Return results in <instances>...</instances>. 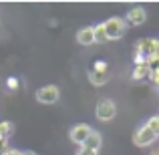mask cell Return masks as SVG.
Wrapping results in <instances>:
<instances>
[{
  "label": "cell",
  "instance_id": "1",
  "mask_svg": "<svg viewBox=\"0 0 159 155\" xmlns=\"http://www.w3.org/2000/svg\"><path fill=\"white\" fill-rule=\"evenodd\" d=\"M105 32H107V39L109 40H119L125 36V32H127V24H125V20L121 18V16H113V18L105 20Z\"/></svg>",
  "mask_w": 159,
  "mask_h": 155
},
{
  "label": "cell",
  "instance_id": "2",
  "mask_svg": "<svg viewBox=\"0 0 159 155\" xmlns=\"http://www.w3.org/2000/svg\"><path fill=\"white\" fill-rule=\"evenodd\" d=\"M135 52L143 54L145 61L151 57H157L159 54V40L157 39H141L135 43Z\"/></svg>",
  "mask_w": 159,
  "mask_h": 155
},
{
  "label": "cell",
  "instance_id": "3",
  "mask_svg": "<svg viewBox=\"0 0 159 155\" xmlns=\"http://www.w3.org/2000/svg\"><path fill=\"white\" fill-rule=\"evenodd\" d=\"M58 97H61V91H58V87H54V85H44V87H40V89L36 91V101L43 103V105L57 103Z\"/></svg>",
  "mask_w": 159,
  "mask_h": 155
},
{
  "label": "cell",
  "instance_id": "4",
  "mask_svg": "<svg viewBox=\"0 0 159 155\" xmlns=\"http://www.w3.org/2000/svg\"><path fill=\"white\" fill-rule=\"evenodd\" d=\"M155 139H157V135L147 127V125H141V127L133 133V143H135L137 147H147V145H151Z\"/></svg>",
  "mask_w": 159,
  "mask_h": 155
},
{
  "label": "cell",
  "instance_id": "5",
  "mask_svg": "<svg viewBox=\"0 0 159 155\" xmlns=\"http://www.w3.org/2000/svg\"><path fill=\"white\" fill-rule=\"evenodd\" d=\"M117 115V105L111 99H101L97 103V119L99 121H111Z\"/></svg>",
  "mask_w": 159,
  "mask_h": 155
},
{
  "label": "cell",
  "instance_id": "6",
  "mask_svg": "<svg viewBox=\"0 0 159 155\" xmlns=\"http://www.w3.org/2000/svg\"><path fill=\"white\" fill-rule=\"evenodd\" d=\"M93 133V129H91V125H87V123H77L73 129H70V133H69V137H70V141H73L75 145H85V141H87V137Z\"/></svg>",
  "mask_w": 159,
  "mask_h": 155
},
{
  "label": "cell",
  "instance_id": "7",
  "mask_svg": "<svg viewBox=\"0 0 159 155\" xmlns=\"http://www.w3.org/2000/svg\"><path fill=\"white\" fill-rule=\"evenodd\" d=\"M145 20H147V12H145V8H141V6L131 8V10L125 14V24H131V26H141Z\"/></svg>",
  "mask_w": 159,
  "mask_h": 155
},
{
  "label": "cell",
  "instance_id": "8",
  "mask_svg": "<svg viewBox=\"0 0 159 155\" xmlns=\"http://www.w3.org/2000/svg\"><path fill=\"white\" fill-rule=\"evenodd\" d=\"M77 43L83 44V47L93 44L95 43V39H93V26H83L81 30L77 32Z\"/></svg>",
  "mask_w": 159,
  "mask_h": 155
},
{
  "label": "cell",
  "instance_id": "9",
  "mask_svg": "<svg viewBox=\"0 0 159 155\" xmlns=\"http://www.w3.org/2000/svg\"><path fill=\"white\" fill-rule=\"evenodd\" d=\"M101 143H103V137H101V133L93 131L89 137H87V141H85V145H83V147H87V149H93V151H99V149H101Z\"/></svg>",
  "mask_w": 159,
  "mask_h": 155
},
{
  "label": "cell",
  "instance_id": "10",
  "mask_svg": "<svg viewBox=\"0 0 159 155\" xmlns=\"http://www.w3.org/2000/svg\"><path fill=\"white\" fill-rule=\"evenodd\" d=\"M89 81L95 87H103L109 81V73H101V71H91L89 73Z\"/></svg>",
  "mask_w": 159,
  "mask_h": 155
},
{
  "label": "cell",
  "instance_id": "11",
  "mask_svg": "<svg viewBox=\"0 0 159 155\" xmlns=\"http://www.w3.org/2000/svg\"><path fill=\"white\" fill-rule=\"evenodd\" d=\"M93 39H95V43L97 44H103V43H107V32H105V24H95L93 26Z\"/></svg>",
  "mask_w": 159,
  "mask_h": 155
},
{
  "label": "cell",
  "instance_id": "12",
  "mask_svg": "<svg viewBox=\"0 0 159 155\" xmlns=\"http://www.w3.org/2000/svg\"><path fill=\"white\" fill-rule=\"evenodd\" d=\"M149 73H151V69H149V65L145 62V65L133 69V79H135V81H143V79H149Z\"/></svg>",
  "mask_w": 159,
  "mask_h": 155
},
{
  "label": "cell",
  "instance_id": "13",
  "mask_svg": "<svg viewBox=\"0 0 159 155\" xmlns=\"http://www.w3.org/2000/svg\"><path fill=\"white\" fill-rule=\"evenodd\" d=\"M12 131H14V125H12L10 121H2V123H0V137H2V139H8Z\"/></svg>",
  "mask_w": 159,
  "mask_h": 155
},
{
  "label": "cell",
  "instance_id": "14",
  "mask_svg": "<svg viewBox=\"0 0 159 155\" xmlns=\"http://www.w3.org/2000/svg\"><path fill=\"white\" fill-rule=\"evenodd\" d=\"M145 125H147V127L151 129V131L155 133V135H159V115H153V117H149V119H147V123H145Z\"/></svg>",
  "mask_w": 159,
  "mask_h": 155
},
{
  "label": "cell",
  "instance_id": "15",
  "mask_svg": "<svg viewBox=\"0 0 159 155\" xmlns=\"http://www.w3.org/2000/svg\"><path fill=\"white\" fill-rule=\"evenodd\" d=\"M145 62L149 65V69H151V71H159V54H157V57H151V58H147Z\"/></svg>",
  "mask_w": 159,
  "mask_h": 155
},
{
  "label": "cell",
  "instance_id": "16",
  "mask_svg": "<svg viewBox=\"0 0 159 155\" xmlns=\"http://www.w3.org/2000/svg\"><path fill=\"white\" fill-rule=\"evenodd\" d=\"M6 87L10 91H16V89H18V79H16V77H8L6 79Z\"/></svg>",
  "mask_w": 159,
  "mask_h": 155
},
{
  "label": "cell",
  "instance_id": "17",
  "mask_svg": "<svg viewBox=\"0 0 159 155\" xmlns=\"http://www.w3.org/2000/svg\"><path fill=\"white\" fill-rule=\"evenodd\" d=\"M10 151V145H8V139H0V155H6Z\"/></svg>",
  "mask_w": 159,
  "mask_h": 155
},
{
  "label": "cell",
  "instance_id": "18",
  "mask_svg": "<svg viewBox=\"0 0 159 155\" xmlns=\"http://www.w3.org/2000/svg\"><path fill=\"white\" fill-rule=\"evenodd\" d=\"M93 71H101V73H109V71H107V62L105 61H97V62H95V69Z\"/></svg>",
  "mask_w": 159,
  "mask_h": 155
},
{
  "label": "cell",
  "instance_id": "19",
  "mask_svg": "<svg viewBox=\"0 0 159 155\" xmlns=\"http://www.w3.org/2000/svg\"><path fill=\"white\" fill-rule=\"evenodd\" d=\"M149 81L155 87H159V71H151V73H149Z\"/></svg>",
  "mask_w": 159,
  "mask_h": 155
},
{
  "label": "cell",
  "instance_id": "20",
  "mask_svg": "<svg viewBox=\"0 0 159 155\" xmlns=\"http://www.w3.org/2000/svg\"><path fill=\"white\" fill-rule=\"evenodd\" d=\"M133 62H135V66L145 65V57H143V54H139V52H135V57H133Z\"/></svg>",
  "mask_w": 159,
  "mask_h": 155
},
{
  "label": "cell",
  "instance_id": "21",
  "mask_svg": "<svg viewBox=\"0 0 159 155\" xmlns=\"http://www.w3.org/2000/svg\"><path fill=\"white\" fill-rule=\"evenodd\" d=\"M77 155H99V151H93V149H87V147H81Z\"/></svg>",
  "mask_w": 159,
  "mask_h": 155
},
{
  "label": "cell",
  "instance_id": "22",
  "mask_svg": "<svg viewBox=\"0 0 159 155\" xmlns=\"http://www.w3.org/2000/svg\"><path fill=\"white\" fill-rule=\"evenodd\" d=\"M6 155H22V151H18V149H10Z\"/></svg>",
  "mask_w": 159,
  "mask_h": 155
},
{
  "label": "cell",
  "instance_id": "23",
  "mask_svg": "<svg viewBox=\"0 0 159 155\" xmlns=\"http://www.w3.org/2000/svg\"><path fill=\"white\" fill-rule=\"evenodd\" d=\"M149 155H159V147H157V149H153V151L149 153Z\"/></svg>",
  "mask_w": 159,
  "mask_h": 155
},
{
  "label": "cell",
  "instance_id": "24",
  "mask_svg": "<svg viewBox=\"0 0 159 155\" xmlns=\"http://www.w3.org/2000/svg\"><path fill=\"white\" fill-rule=\"evenodd\" d=\"M22 155H36L34 151H22Z\"/></svg>",
  "mask_w": 159,
  "mask_h": 155
},
{
  "label": "cell",
  "instance_id": "25",
  "mask_svg": "<svg viewBox=\"0 0 159 155\" xmlns=\"http://www.w3.org/2000/svg\"><path fill=\"white\" fill-rule=\"evenodd\" d=\"M0 139H2V137H0Z\"/></svg>",
  "mask_w": 159,
  "mask_h": 155
}]
</instances>
